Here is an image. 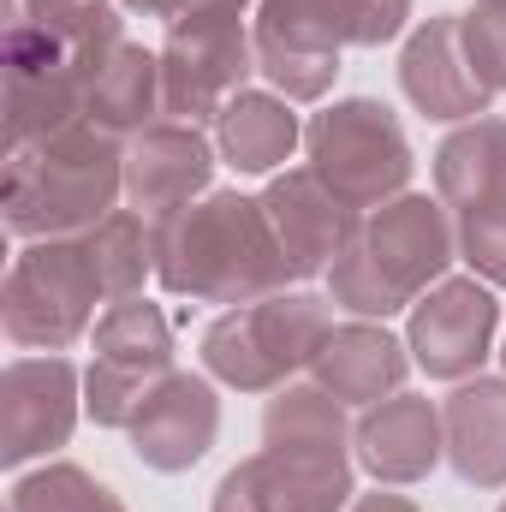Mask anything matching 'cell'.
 <instances>
[{"label": "cell", "instance_id": "29", "mask_svg": "<svg viewBox=\"0 0 506 512\" xmlns=\"http://www.w3.org/2000/svg\"><path fill=\"white\" fill-rule=\"evenodd\" d=\"M126 6H143V12H155V18L185 24V18H197V12H227V6H245V0H126Z\"/></svg>", "mask_w": 506, "mask_h": 512}, {"label": "cell", "instance_id": "17", "mask_svg": "<svg viewBox=\"0 0 506 512\" xmlns=\"http://www.w3.org/2000/svg\"><path fill=\"white\" fill-rule=\"evenodd\" d=\"M447 453L465 483H506V382H465L447 399Z\"/></svg>", "mask_w": 506, "mask_h": 512}, {"label": "cell", "instance_id": "6", "mask_svg": "<svg viewBox=\"0 0 506 512\" xmlns=\"http://www.w3.org/2000/svg\"><path fill=\"white\" fill-rule=\"evenodd\" d=\"M102 280L84 245L42 239L12 262L6 274V334L18 346H66L90 328Z\"/></svg>", "mask_w": 506, "mask_h": 512}, {"label": "cell", "instance_id": "5", "mask_svg": "<svg viewBox=\"0 0 506 512\" xmlns=\"http://www.w3.org/2000/svg\"><path fill=\"white\" fill-rule=\"evenodd\" d=\"M310 173L352 209H370L411 179V149L381 102H340L310 126Z\"/></svg>", "mask_w": 506, "mask_h": 512}, {"label": "cell", "instance_id": "13", "mask_svg": "<svg viewBox=\"0 0 506 512\" xmlns=\"http://www.w3.org/2000/svg\"><path fill=\"white\" fill-rule=\"evenodd\" d=\"M215 423H221V405H215V393L197 376H161L155 393L143 399V411L131 417V441H137L143 465H155V471H191L209 453Z\"/></svg>", "mask_w": 506, "mask_h": 512}, {"label": "cell", "instance_id": "4", "mask_svg": "<svg viewBox=\"0 0 506 512\" xmlns=\"http://www.w3.org/2000/svg\"><path fill=\"white\" fill-rule=\"evenodd\" d=\"M328 340V310L310 292H280L262 298L256 310H233L209 328L203 358L221 382L233 387H274L280 376H292L298 364H316Z\"/></svg>", "mask_w": 506, "mask_h": 512}, {"label": "cell", "instance_id": "23", "mask_svg": "<svg viewBox=\"0 0 506 512\" xmlns=\"http://www.w3.org/2000/svg\"><path fill=\"white\" fill-rule=\"evenodd\" d=\"M340 441H346V423H340V399H328V387H298L268 405L274 453H340Z\"/></svg>", "mask_w": 506, "mask_h": 512}, {"label": "cell", "instance_id": "10", "mask_svg": "<svg viewBox=\"0 0 506 512\" xmlns=\"http://www.w3.org/2000/svg\"><path fill=\"white\" fill-rule=\"evenodd\" d=\"M495 322H501V310H495L489 286H477V280H441L417 304V316H411V352H417V364L429 376L459 382V376H471L489 358Z\"/></svg>", "mask_w": 506, "mask_h": 512}, {"label": "cell", "instance_id": "22", "mask_svg": "<svg viewBox=\"0 0 506 512\" xmlns=\"http://www.w3.org/2000/svg\"><path fill=\"white\" fill-rule=\"evenodd\" d=\"M96 364H114V370H131V376H149L161 382L167 376V358H173V340H167V322L155 304L143 298H120L102 322H96Z\"/></svg>", "mask_w": 506, "mask_h": 512}, {"label": "cell", "instance_id": "14", "mask_svg": "<svg viewBox=\"0 0 506 512\" xmlns=\"http://www.w3.org/2000/svg\"><path fill=\"white\" fill-rule=\"evenodd\" d=\"M405 96L429 114V120H471L489 108V84L477 78L471 54H465V36H459V18H429L411 48H405Z\"/></svg>", "mask_w": 506, "mask_h": 512}, {"label": "cell", "instance_id": "24", "mask_svg": "<svg viewBox=\"0 0 506 512\" xmlns=\"http://www.w3.org/2000/svg\"><path fill=\"white\" fill-rule=\"evenodd\" d=\"M6 30H42V36H60L72 48H96V42H114L120 24L108 18L102 0H6Z\"/></svg>", "mask_w": 506, "mask_h": 512}, {"label": "cell", "instance_id": "1", "mask_svg": "<svg viewBox=\"0 0 506 512\" xmlns=\"http://www.w3.org/2000/svg\"><path fill=\"white\" fill-rule=\"evenodd\" d=\"M126 185V161L108 143V126H54L6 149V227L18 239H60L96 227Z\"/></svg>", "mask_w": 506, "mask_h": 512}, {"label": "cell", "instance_id": "19", "mask_svg": "<svg viewBox=\"0 0 506 512\" xmlns=\"http://www.w3.org/2000/svg\"><path fill=\"white\" fill-rule=\"evenodd\" d=\"M441 197L459 203L465 215L477 209H506V120H477L471 131L447 137L435 155Z\"/></svg>", "mask_w": 506, "mask_h": 512}, {"label": "cell", "instance_id": "31", "mask_svg": "<svg viewBox=\"0 0 506 512\" xmlns=\"http://www.w3.org/2000/svg\"><path fill=\"white\" fill-rule=\"evenodd\" d=\"M501 512H506V507H501Z\"/></svg>", "mask_w": 506, "mask_h": 512}, {"label": "cell", "instance_id": "7", "mask_svg": "<svg viewBox=\"0 0 506 512\" xmlns=\"http://www.w3.org/2000/svg\"><path fill=\"white\" fill-rule=\"evenodd\" d=\"M251 72V42L239 24V6L227 12H197L185 24H173L167 60H161V108L185 114V120H221L227 102L239 96Z\"/></svg>", "mask_w": 506, "mask_h": 512}, {"label": "cell", "instance_id": "11", "mask_svg": "<svg viewBox=\"0 0 506 512\" xmlns=\"http://www.w3.org/2000/svg\"><path fill=\"white\" fill-rule=\"evenodd\" d=\"M262 215H268V227H274L280 256H286L292 274L328 268L334 256L358 239L352 203H340L316 173H286V179H274L268 197H262Z\"/></svg>", "mask_w": 506, "mask_h": 512}, {"label": "cell", "instance_id": "27", "mask_svg": "<svg viewBox=\"0 0 506 512\" xmlns=\"http://www.w3.org/2000/svg\"><path fill=\"white\" fill-rule=\"evenodd\" d=\"M459 36H465V54L477 66V78L489 90H506V0H489L477 12H465Z\"/></svg>", "mask_w": 506, "mask_h": 512}, {"label": "cell", "instance_id": "20", "mask_svg": "<svg viewBox=\"0 0 506 512\" xmlns=\"http://www.w3.org/2000/svg\"><path fill=\"white\" fill-rule=\"evenodd\" d=\"M161 102V66L143 54V48H126L114 42L96 66H90V90H84V108L96 126H137L149 120Z\"/></svg>", "mask_w": 506, "mask_h": 512}, {"label": "cell", "instance_id": "15", "mask_svg": "<svg viewBox=\"0 0 506 512\" xmlns=\"http://www.w3.org/2000/svg\"><path fill=\"white\" fill-rule=\"evenodd\" d=\"M209 167H215V155H209V143H203L197 131L155 126V131H143V137L131 143L126 191H131V203H137L143 215L173 221V215L191 203V191L209 185Z\"/></svg>", "mask_w": 506, "mask_h": 512}, {"label": "cell", "instance_id": "26", "mask_svg": "<svg viewBox=\"0 0 506 512\" xmlns=\"http://www.w3.org/2000/svg\"><path fill=\"white\" fill-rule=\"evenodd\" d=\"M84 251H90V268H96L102 292H114V298H131V286H137L143 268H149L143 227H137L131 215H108V221H96V233L84 239Z\"/></svg>", "mask_w": 506, "mask_h": 512}, {"label": "cell", "instance_id": "16", "mask_svg": "<svg viewBox=\"0 0 506 512\" xmlns=\"http://www.w3.org/2000/svg\"><path fill=\"white\" fill-rule=\"evenodd\" d=\"M358 459L381 483H417L441 459V417L429 399L393 393L358 423Z\"/></svg>", "mask_w": 506, "mask_h": 512}, {"label": "cell", "instance_id": "25", "mask_svg": "<svg viewBox=\"0 0 506 512\" xmlns=\"http://www.w3.org/2000/svg\"><path fill=\"white\" fill-rule=\"evenodd\" d=\"M12 512H126L96 477H84L78 465H48L36 477H24L12 489Z\"/></svg>", "mask_w": 506, "mask_h": 512}, {"label": "cell", "instance_id": "12", "mask_svg": "<svg viewBox=\"0 0 506 512\" xmlns=\"http://www.w3.org/2000/svg\"><path fill=\"white\" fill-rule=\"evenodd\" d=\"M0 459L24 465L72 435V364L60 358H24L6 370L0 387Z\"/></svg>", "mask_w": 506, "mask_h": 512}, {"label": "cell", "instance_id": "28", "mask_svg": "<svg viewBox=\"0 0 506 512\" xmlns=\"http://www.w3.org/2000/svg\"><path fill=\"white\" fill-rule=\"evenodd\" d=\"M459 251L477 274H489L495 286H506V209H477L459 227Z\"/></svg>", "mask_w": 506, "mask_h": 512}, {"label": "cell", "instance_id": "30", "mask_svg": "<svg viewBox=\"0 0 506 512\" xmlns=\"http://www.w3.org/2000/svg\"><path fill=\"white\" fill-rule=\"evenodd\" d=\"M352 512H417V507H411L405 495H364Z\"/></svg>", "mask_w": 506, "mask_h": 512}, {"label": "cell", "instance_id": "9", "mask_svg": "<svg viewBox=\"0 0 506 512\" xmlns=\"http://www.w3.org/2000/svg\"><path fill=\"white\" fill-rule=\"evenodd\" d=\"M352 495L346 453H262L227 471L215 512H340Z\"/></svg>", "mask_w": 506, "mask_h": 512}, {"label": "cell", "instance_id": "2", "mask_svg": "<svg viewBox=\"0 0 506 512\" xmlns=\"http://www.w3.org/2000/svg\"><path fill=\"white\" fill-rule=\"evenodd\" d=\"M155 256L173 292L221 298V304L268 292L292 274L262 203H245V197H209L203 209H179L173 221H161Z\"/></svg>", "mask_w": 506, "mask_h": 512}, {"label": "cell", "instance_id": "18", "mask_svg": "<svg viewBox=\"0 0 506 512\" xmlns=\"http://www.w3.org/2000/svg\"><path fill=\"white\" fill-rule=\"evenodd\" d=\"M316 376L334 399L370 405L381 393H393L405 376V346L381 328H334L316 352Z\"/></svg>", "mask_w": 506, "mask_h": 512}, {"label": "cell", "instance_id": "3", "mask_svg": "<svg viewBox=\"0 0 506 512\" xmlns=\"http://www.w3.org/2000/svg\"><path fill=\"white\" fill-rule=\"evenodd\" d=\"M447 262H453V233H447L441 203L399 197L334 256V298L358 316H393Z\"/></svg>", "mask_w": 506, "mask_h": 512}, {"label": "cell", "instance_id": "21", "mask_svg": "<svg viewBox=\"0 0 506 512\" xmlns=\"http://www.w3.org/2000/svg\"><path fill=\"white\" fill-rule=\"evenodd\" d=\"M298 143V120L286 114V102L274 96H233L227 114H221V155L239 167V173H268L274 161H286Z\"/></svg>", "mask_w": 506, "mask_h": 512}, {"label": "cell", "instance_id": "8", "mask_svg": "<svg viewBox=\"0 0 506 512\" xmlns=\"http://www.w3.org/2000/svg\"><path fill=\"white\" fill-rule=\"evenodd\" d=\"M411 0H262L256 54L340 60V42H387Z\"/></svg>", "mask_w": 506, "mask_h": 512}]
</instances>
